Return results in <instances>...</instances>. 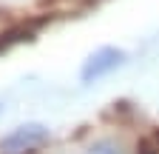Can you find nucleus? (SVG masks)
Wrapping results in <instances>:
<instances>
[{
    "instance_id": "1",
    "label": "nucleus",
    "mask_w": 159,
    "mask_h": 154,
    "mask_svg": "<svg viewBox=\"0 0 159 154\" xmlns=\"http://www.w3.org/2000/svg\"><path fill=\"white\" fill-rule=\"evenodd\" d=\"M48 140H51V134L43 123H23L0 140V154H34Z\"/></svg>"
},
{
    "instance_id": "2",
    "label": "nucleus",
    "mask_w": 159,
    "mask_h": 154,
    "mask_svg": "<svg viewBox=\"0 0 159 154\" xmlns=\"http://www.w3.org/2000/svg\"><path fill=\"white\" fill-rule=\"evenodd\" d=\"M119 66H125V51L114 49V46H102L94 54H88V60L83 63V69H80V80L83 83H94V80H99V77L116 71Z\"/></svg>"
},
{
    "instance_id": "3",
    "label": "nucleus",
    "mask_w": 159,
    "mask_h": 154,
    "mask_svg": "<svg viewBox=\"0 0 159 154\" xmlns=\"http://www.w3.org/2000/svg\"><path fill=\"white\" fill-rule=\"evenodd\" d=\"M91 154H119V148H116L114 143H97V146L91 148Z\"/></svg>"
},
{
    "instance_id": "4",
    "label": "nucleus",
    "mask_w": 159,
    "mask_h": 154,
    "mask_svg": "<svg viewBox=\"0 0 159 154\" xmlns=\"http://www.w3.org/2000/svg\"><path fill=\"white\" fill-rule=\"evenodd\" d=\"M0 108H3V106H0Z\"/></svg>"
}]
</instances>
